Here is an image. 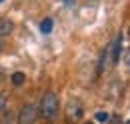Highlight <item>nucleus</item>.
Returning a JSON list of instances; mask_svg holds the SVG:
<instances>
[{
    "instance_id": "12",
    "label": "nucleus",
    "mask_w": 130,
    "mask_h": 124,
    "mask_svg": "<svg viewBox=\"0 0 130 124\" xmlns=\"http://www.w3.org/2000/svg\"><path fill=\"white\" fill-rule=\"evenodd\" d=\"M64 4H68V6H72V4H74V0H64Z\"/></svg>"
},
{
    "instance_id": "2",
    "label": "nucleus",
    "mask_w": 130,
    "mask_h": 124,
    "mask_svg": "<svg viewBox=\"0 0 130 124\" xmlns=\"http://www.w3.org/2000/svg\"><path fill=\"white\" fill-rule=\"evenodd\" d=\"M18 124H34L38 120V106L36 104H24L16 116Z\"/></svg>"
},
{
    "instance_id": "6",
    "label": "nucleus",
    "mask_w": 130,
    "mask_h": 124,
    "mask_svg": "<svg viewBox=\"0 0 130 124\" xmlns=\"http://www.w3.org/2000/svg\"><path fill=\"white\" fill-rule=\"evenodd\" d=\"M0 124H18L16 116L12 114V112H4L2 116H0Z\"/></svg>"
},
{
    "instance_id": "4",
    "label": "nucleus",
    "mask_w": 130,
    "mask_h": 124,
    "mask_svg": "<svg viewBox=\"0 0 130 124\" xmlns=\"http://www.w3.org/2000/svg\"><path fill=\"white\" fill-rule=\"evenodd\" d=\"M120 50H122V34H118V36L114 38V42H112V52H110V58H112L114 64L120 60Z\"/></svg>"
},
{
    "instance_id": "7",
    "label": "nucleus",
    "mask_w": 130,
    "mask_h": 124,
    "mask_svg": "<svg viewBox=\"0 0 130 124\" xmlns=\"http://www.w3.org/2000/svg\"><path fill=\"white\" fill-rule=\"evenodd\" d=\"M52 24H54L52 18H44V20L40 22V32H42V34H50V32H52Z\"/></svg>"
},
{
    "instance_id": "3",
    "label": "nucleus",
    "mask_w": 130,
    "mask_h": 124,
    "mask_svg": "<svg viewBox=\"0 0 130 124\" xmlns=\"http://www.w3.org/2000/svg\"><path fill=\"white\" fill-rule=\"evenodd\" d=\"M66 122H78L82 116H84V108H82V104L76 100V98H72V100H68V104H66Z\"/></svg>"
},
{
    "instance_id": "11",
    "label": "nucleus",
    "mask_w": 130,
    "mask_h": 124,
    "mask_svg": "<svg viewBox=\"0 0 130 124\" xmlns=\"http://www.w3.org/2000/svg\"><path fill=\"white\" fill-rule=\"evenodd\" d=\"M4 108H6V96L0 94V110H4Z\"/></svg>"
},
{
    "instance_id": "9",
    "label": "nucleus",
    "mask_w": 130,
    "mask_h": 124,
    "mask_svg": "<svg viewBox=\"0 0 130 124\" xmlns=\"http://www.w3.org/2000/svg\"><path fill=\"white\" fill-rule=\"evenodd\" d=\"M108 118H110L108 112H96V114H94V120L100 122V124H106V122H108Z\"/></svg>"
},
{
    "instance_id": "10",
    "label": "nucleus",
    "mask_w": 130,
    "mask_h": 124,
    "mask_svg": "<svg viewBox=\"0 0 130 124\" xmlns=\"http://www.w3.org/2000/svg\"><path fill=\"white\" fill-rule=\"evenodd\" d=\"M106 124H124V120H122L120 116H110V118H108V122H106Z\"/></svg>"
},
{
    "instance_id": "14",
    "label": "nucleus",
    "mask_w": 130,
    "mask_h": 124,
    "mask_svg": "<svg viewBox=\"0 0 130 124\" xmlns=\"http://www.w3.org/2000/svg\"><path fill=\"white\" fill-rule=\"evenodd\" d=\"M2 2H4V0H0V4H2Z\"/></svg>"
},
{
    "instance_id": "5",
    "label": "nucleus",
    "mask_w": 130,
    "mask_h": 124,
    "mask_svg": "<svg viewBox=\"0 0 130 124\" xmlns=\"http://www.w3.org/2000/svg\"><path fill=\"white\" fill-rule=\"evenodd\" d=\"M14 28V24H12V20H8V18H0V36H8L10 32Z\"/></svg>"
},
{
    "instance_id": "1",
    "label": "nucleus",
    "mask_w": 130,
    "mask_h": 124,
    "mask_svg": "<svg viewBox=\"0 0 130 124\" xmlns=\"http://www.w3.org/2000/svg\"><path fill=\"white\" fill-rule=\"evenodd\" d=\"M38 114L46 120H54L58 114V94L52 92V90L44 94L40 100V106H38Z\"/></svg>"
},
{
    "instance_id": "8",
    "label": "nucleus",
    "mask_w": 130,
    "mask_h": 124,
    "mask_svg": "<svg viewBox=\"0 0 130 124\" xmlns=\"http://www.w3.org/2000/svg\"><path fill=\"white\" fill-rule=\"evenodd\" d=\"M10 80H12V84H14V86H20V84H24L26 76H24V72H14V74L10 76Z\"/></svg>"
},
{
    "instance_id": "13",
    "label": "nucleus",
    "mask_w": 130,
    "mask_h": 124,
    "mask_svg": "<svg viewBox=\"0 0 130 124\" xmlns=\"http://www.w3.org/2000/svg\"><path fill=\"white\" fill-rule=\"evenodd\" d=\"M84 124H94V122H92V120H88V122H84Z\"/></svg>"
}]
</instances>
